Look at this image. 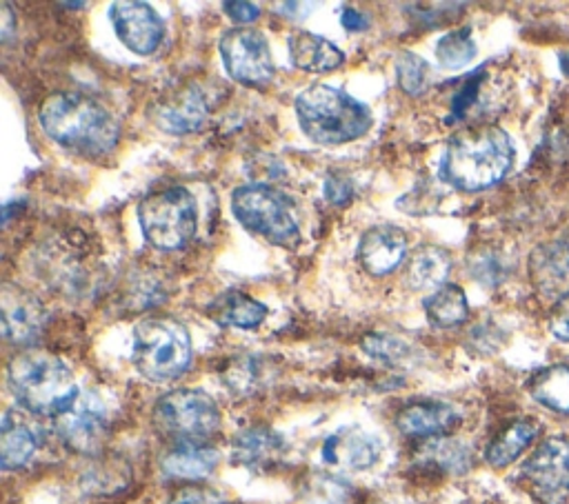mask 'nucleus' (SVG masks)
<instances>
[{
    "label": "nucleus",
    "mask_w": 569,
    "mask_h": 504,
    "mask_svg": "<svg viewBox=\"0 0 569 504\" xmlns=\"http://www.w3.org/2000/svg\"><path fill=\"white\" fill-rule=\"evenodd\" d=\"M38 120L60 147L91 158L109 153L120 135L113 113L98 100L76 91L51 93L40 104Z\"/></svg>",
    "instance_id": "1"
},
{
    "label": "nucleus",
    "mask_w": 569,
    "mask_h": 504,
    "mask_svg": "<svg viewBox=\"0 0 569 504\" xmlns=\"http://www.w3.org/2000/svg\"><path fill=\"white\" fill-rule=\"evenodd\" d=\"M513 144L500 127H476L456 133L445 147L440 178L460 191H485L513 167Z\"/></svg>",
    "instance_id": "2"
},
{
    "label": "nucleus",
    "mask_w": 569,
    "mask_h": 504,
    "mask_svg": "<svg viewBox=\"0 0 569 504\" xmlns=\"http://www.w3.org/2000/svg\"><path fill=\"white\" fill-rule=\"evenodd\" d=\"M296 115L305 135L318 144H345L362 138L373 115L367 104L342 89L311 84L296 95Z\"/></svg>",
    "instance_id": "3"
},
{
    "label": "nucleus",
    "mask_w": 569,
    "mask_h": 504,
    "mask_svg": "<svg viewBox=\"0 0 569 504\" xmlns=\"http://www.w3.org/2000/svg\"><path fill=\"white\" fill-rule=\"evenodd\" d=\"M7 380L18 404L38 415L58 417L80 395L69 366L60 357L36 349L9 362Z\"/></svg>",
    "instance_id": "4"
},
{
    "label": "nucleus",
    "mask_w": 569,
    "mask_h": 504,
    "mask_svg": "<svg viewBox=\"0 0 569 504\" xmlns=\"http://www.w3.org/2000/svg\"><path fill=\"white\" fill-rule=\"evenodd\" d=\"M133 364L151 382L180 377L191 362V337L182 322L171 317L142 320L133 331Z\"/></svg>",
    "instance_id": "5"
},
{
    "label": "nucleus",
    "mask_w": 569,
    "mask_h": 504,
    "mask_svg": "<svg viewBox=\"0 0 569 504\" xmlns=\"http://www.w3.org/2000/svg\"><path fill=\"white\" fill-rule=\"evenodd\" d=\"M231 211L251 233L278 246H298L300 224L296 204L269 184H244L231 193Z\"/></svg>",
    "instance_id": "6"
},
{
    "label": "nucleus",
    "mask_w": 569,
    "mask_h": 504,
    "mask_svg": "<svg viewBox=\"0 0 569 504\" xmlns=\"http://www.w3.org/2000/svg\"><path fill=\"white\" fill-rule=\"evenodd\" d=\"M138 222L149 244L162 251L184 246L198 229V204L184 187L149 193L138 204Z\"/></svg>",
    "instance_id": "7"
},
{
    "label": "nucleus",
    "mask_w": 569,
    "mask_h": 504,
    "mask_svg": "<svg viewBox=\"0 0 569 504\" xmlns=\"http://www.w3.org/2000/svg\"><path fill=\"white\" fill-rule=\"evenodd\" d=\"M156 426L180 442L202 444L220 429V411L211 395L196 389H178L162 395L153 409Z\"/></svg>",
    "instance_id": "8"
},
{
    "label": "nucleus",
    "mask_w": 569,
    "mask_h": 504,
    "mask_svg": "<svg viewBox=\"0 0 569 504\" xmlns=\"http://www.w3.org/2000/svg\"><path fill=\"white\" fill-rule=\"evenodd\" d=\"M220 56L227 73L251 87H262L273 78V60L262 31L249 27L229 29L220 38Z\"/></svg>",
    "instance_id": "9"
},
{
    "label": "nucleus",
    "mask_w": 569,
    "mask_h": 504,
    "mask_svg": "<svg viewBox=\"0 0 569 504\" xmlns=\"http://www.w3.org/2000/svg\"><path fill=\"white\" fill-rule=\"evenodd\" d=\"M522 475L545 504H562L569 497V440L547 437L522 464Z\"/></svg>",
    "instance_id": "10"
},
{
    "label": "nucleus",
    "mask_w": 569,
    "mask_h": 504,
    "mask_svg": "<svg viewBox=\"0 0 569 504\" xmlns=\"http://www.w3.org/2000/svg\"><path fill=\"white\" fill-rule=\"evenodd\" d=\"M109 18L118 40L138 56L153 53L164 36L162 18L138 0H118L109 7Z\"/></svg>",
    "instance_id": "11"
},
{
    "label": "nucleus",
    "mask_w": 569,
    "mask_h": 504,
    "mask_svg": "<svg viewBox=\"0 0 569 504\" xmlns=\"http://www.w3.org/2000/svg\"><path fill=\"white\" fill-rule=\"evenodd\" d=\"M107 413L102 404L91 395H78V400L56 417V431L62 442L76 453H98L107 440Z\"/></svg>",
    "instance_id": "12"
},
{
    "label": "nucleus",
    "mask_w": 569,
    "mask_h": 504,
    "mask_svg": "<svg viewBox=\"0 0 569 504\" xmlns=\"http://www.w3.org/2000/svg\"><path fill=\"white\" fill-rule=\"evenodd\" d=\"M153 124L167 133L182 135L202 127L207 118V102L198 87L184 84L160 95L149 111Z\"/></svg>",
    "instance_id": "13"
},
{
    "label": "nucleus",
    "mask_w": 569,
    "mask_h": 504,
    "mask_svg": "<svg viewBox=\"0 0 569 504\" xmlns=\"http://www.w3.org/2000/svg\"><path fill=\"white\" fill-rule=\"evenodd\" d=\"M2 335L13 344H33L44 326L47 313L42 304L16 284H2L0 291Z\"/></svg>",
    "instance_id": "14"
},
{
    "label": "nucleus",
    "mask_w": 569,
    "mask_h": 504,
    "mask_svg": "<svg viewBox=\"0 0 569 504\" xmlns=\"http://www.w3.org/2000/svg\"><path fill=\"white\" fill-rule=\"evenodd\" d=\"M529 278L540 298L565 300L569 295V244L562 240L538 244L529 255Z\"/></svg>",
    "instance_id": "15"
},
{
    "label": "nucleus",
    "mask_w": 569,
    "mask_h": 504,
    "mask_svg": "<svg viewBox=\"0 0 569 504\" xmlns=\"http://www.w3.org/2000/svg\"><path fill=\"white\" fill-rule=\"evenodd\" d=\"M407 253V233L393 224H378L362 233L358 260L371 275H387L400 266Z\"/></svg>",
    "instance_id": "16"
},
{
    "label": "nucleus",
    "mask_w": 569,
    "mask_h": 504,
    "mask_svg": "<svg viewBox=\"0 0 569 504\" xmlns=\"http://www.w3.org/2000/svg\"><path fill=\"white\" fill-rule=\"evenodd\" d=\"M380 455V442L376 435L360 429H342L329 435L322 444V460L333 466L362 471L376 464Z\"/></svg>",
    "instance_id": "17"
},
{
    "label": "nucleus",
    "mask_w": 569,
    "mask_h": 504,
    "mask_svg": "<svg viewBox=\"0 0 569 504\" xmlns=\"http://www.w3.org/2000/svg\"><path fill=\"white\" fill-rule=\"evenodd\" d=\"M458 422V411L451 404L436 400L407 404L396 417V426L400 429V433L411 437H442Z\"/></svg>",
    "instance_id": "18"
},
{
    "label": "nucleus",
    "mask_w": 569,
    "mask_h": 504,
    "mask_svg": "<svg viewBox=\"0 0 569 504\" xmlns=\"http://www.w3.org/2000/svg\"><path fill=\"white\" fill-rule=\"evenodd\" d=\"M287 47L291 64L309 73L333 71L345 62V53L331 40L305 29L293 31L287 40Z\"/></svg>",
    "instance_id": "19"
},
{
    "label": "nucleus",
    "mask_w": 569,
    "mask_h": 504,
    "mask_svg": "<svg viewBox=\"0 0 569 504\" xmlns=\"http://www.w3.org/2000/svg\"><path fill=\"white\" fill-rule=\"evenodd\" d=\"M38 448V431L33 424L16 413L7 411L0 426V464L4 471L24 466Z\"/></svg>",
    "instance_id": "20"
},
{
    "label": "nucleus",
    "mask_w": 569,
    "mask_h": 504,
    "mask_svg": "<svg viewBox=\"0 0 569 504\" xmlns=\"http://www.w3.org/2000/svg\"><path fill=\"white\" fill-rule=\"evenodd\" d=\"M284 453V440L264 426H251L240 431L231 442V457L247 468L271 466Z\"/></svg>",
    "instance_id": "21"
},
{
    "label": "nucleus",
    "mask_w": 569,
    "mask_h": 504,
    "mask_svg": "<svg viewBox=\"0 0 569 504\" xmlns=\"http://www.w3.org/2000/svg\"><path fill=\"white\" fill-rule=\"evenodd\" d=\"M207 313L220 326L256 329L267 317V306L242 291L229 289L213 298V302L207 306Z\"/></svg>",
    "instance_id": "22"
},
{
    "label": "nucleus",
    "mask_w": 569,
    "mask_h": 504,
    "mask_svg": "<svg viewBox=\"0 0 569 504\" xmlns=\"http://www.w3.org/2000/svg\"><path fill=\"white\" fill-rule=\"evenodd\" d=\"M218 464V453L211 446L180 442L169 453H164L160 468L173 480H200L207 477Z\"/></svg>",
    "instance_id": "23"
},
{
    "label": "nucleus",
    "mask_w": 569,
    "mask_h": 504,
    "mask_svg": "<svg viewBox=\"0 0 569 504\" xmlns=\"http://www.w3.org/2000/svg\"><path fill=\"white\" fill-rule=\"evenodd\" d=\"M449 271H451L449 251L433 246V244H425L411 253V258L407 262L405 278H407V284L416 291L438 289V286L447 284L445 280H447Z\"/></svg>",
    "instance_id": "24"
},
{
    "label": "nucleus",
    "mask_w": 569,
    "mask_h": 504,
    "mask_svg": "<svg viewBox=\"0 0 569 504\" xmlns=\"http://www.w3.org/2000/svg\"><path fill=\"white\" fill-rule=\"evenodd\" d=\"M540 426L533 420H516L511 422L502 433H498L491 444L485 451V460L493 468H505L511 462H516L525 448L531 446V442L538 437Z\"/></svg>",
    "instance_id": "25"
},
{
    "label": "nucleus",
    "mask_w": 569,
    "mask_h": 504,
    "mask_svg": "<svg viewBox=\"0 0 569 504\" xmlns=\"http://www.w3.org/2000/svg\"><path fill=\"white\" fill-rule=\"evenodd\" d=\"M531 397L549 411L569 415V366L553 364L529 380Z\"/></svg>",
    "instance_id": "26"
},
{
    "label": "nucleus",
    "mask_w": 569,
    "mask_h": 504,
    "mask_svg": "<svg viewBox=\"0 0 569 504\" xmlns=\"http://www.w3.org/2000/svg\"><path fill=\"white\" fill-rule=\"evenodd\" d=\"M422 306H425V313L431 320V324H436L440 329L458 326L469 315L467 295L458 284L438 286L431 295L425 298Z\"/></svg>",
    "instance_id": "27"
},
{
    "label": "nucleus",
    "mask_w": 569,
    "mask_h": 504,
    "mask_svg": "<svg viewBox=\"0 0 569 504\" xmlns=\"http://www.w3.org/2000/svg\"><path fill=\"white\" fill-rule=\"evenodd\" d=\"M436 58L447 69H460L476 58V42L471 38V29H453L447 31L436 44Z\"/></svg>",
    "instance_id": "28"
},
{
    "label": "nucleus",
    "mask_w": 569,
    "mask_h": 504,
    "mask_svg": "<svg viewBox=\"0 0 569 504\" xmlns=\"http://www.w3.org/2000/svg\"><path fill=\"white\" fill-rule=\"evenodd\" d=\"M420 457L442 471L462 473L469 468V451L449 437H433L420 448Z\"/></svg>",
    "instance_id": "29"
},
{
    "label": "nucleus",
    "mask_w": 569,
    "mask_h": 504,
    "mask_svg": "<svg viewBox=\"0 0 569 504\" xmlns=\"http://www.w3.org/2000/svg\"><path fill=\"white\" fill-rule=\"evenodd\" d=\"M396 78L405 93L420 95L429 84V64L420 56L402 51L396 58Z\"/></svg>",
    "instance_id": "30"
},
{
    "label": "nucleus",
    "mask_w": 569,
    "mask_h": 504,
    "mask_svg": "<svg viewBox=\"0 0 569 504\" xmlns=\"http://www.w3.org/2000/svg\"><path fill=\"white\" fill-rule=\"evenodd\" d=\"M362 349L371 355V357H378L382 362H398L402 360L407 353H409V346L405 342H400L398 337H391V335H378V333H371L362 340Z\"/></svg>",
    "instance_id": "31"
},
{
    "label": "nucleus",
    "mask_w": 569,
    "mask_h": 504,
    "mask_svg": "<svg viewBox=\"0 0 569 504\" xmlns=\"http://www.w3.org/2000/svg\"><path fill=\"white\" fill-rule=\"evenodd\" d=\"M482 78H485V71H476L471 73L462 87L458 89V93L453 95V102H451V118L453 120H460L465 118V113L471 109V104L478 100V91H480V84H482Z\"/></svg>",
    "instance_id": "32"
},
{
    "label": "nucleus",
    "mask_w": 569,
    "mask_h": 504,
    "mask_svg": "<svg viewBox=\"0 0 569 504\" xmlns=\"http://www.w3.org/2000/svg\"><path fill=\"white\" fill-rule=\"evenodd\" d=\"M551 335L560 342H569V295L560 302H556L551 320H549Z\"/></svg>",
    "instance_id": "33"
},
{
    "label": "nucleus",
    "mask_w": 569,
    "mask_h": 504,
    "mask_svg": "<svg viewBox=\"0 0 569 504\" xmlns=\"http://www.w3.org/2000/svg\"><path fill=\"white\" fill-rule=\"evenodd\" d=\"M171 504H227V502L216 491H211V488L191 486V488H182L171 500Z\"/></svg>",
    "instance_id": "34"
},
{
    "label": "nucleus",
    "mask_w": 569,
    "mask_h": 504,
    "mask_svg": "<svg viewBox=\"0 0 569 504\" xmlns=\"http://www.w3.org/2000/svg\"><path fill=\"white\" fill-rule=\"evenodd\" d=\"M325 195L333 204H347L351 200V195H353V187L342 175H329L325 180Z\"/></svg>",
    "instance_id": "35"
},
{
    "label": "nucleus",
    "mask_w": 569,
    "mask_h": 504,
    "mask_svg": "<svg viewBox=\"0 0 569 504\" xmlns=\"http://www.w3.org/2000/svg\"><path fill=\"white\" fill-rule=\"evenodd\" d=\"M222 9L227 11V16L236 22H253L258 16H260V9L258 4L253 2H240V0H233V2H222Z\"/></svg>",
    "instance_id": "36"
},
{
    "label": "nucleus",
    "mask_w": 569,
    "mask_h": 504,
    "mask_svg": "<svg viewBox=\"0 0 569 504\" xmlns=\"http://www.w3.org/2000/svg\"><path fill=\"white\" fill-rule=\"evenodd\" d=\"M340 24H342L347 31H365V29L369 27V18H367L362 11H358V9L345 7V9L340 11Z\"/></svg>",
    "instance_id": "37"
},
{
    "label": "nucleus",
    "mask_w": 569,
    "mask_h": 504,
    "mask_svg": "<svg viewBox=\"0 0 569 504\" xmlns=\"http://www.w3.org/2000/svg\"><path fill=\"white\" fill-rule=\"evenodd\" d=\"M0 16H2V38H7V36L11 33V29H13V22H11V11H9V4H7V2L2 4V11H0Z\"/></svg>",
    "instance_id": "38"
}]
</instances>
